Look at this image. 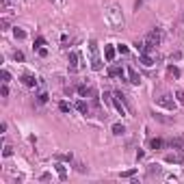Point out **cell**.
I'll use <instances>...</instances> for the list:
<instances>
[{"instance_id": "cell-14", "label": "cell", "mask_w": 184, "mask_h": 184, "mask_svg": "<svg viewBox=\"0 0 184 184\" xmlns=\"http://www.w3.org/2000/svg\"><path fill=\"white\" fill-rule=\"evenodd\" d=\"M76 108H78V111L83 113V115L89 113V106H87V102H85V100H78V102H76Z\"/></svg>"}, {"instance_id": "cell-26", "label": "cell", "mask_w": 184, "mask_h": 184, "mask_svg": "<svg viewBox=\"0 0 184 184\" xmlns=\"http://www.w3.org/2000/svg\"><path fill=\"white\" fill-rule=\"evenodd\" d=\"M43 43H46V39H43V37H37V39H35V46H37V48H41Z\"/></svg>"}, {"instance_id": "cell-15", "label": "cell", "mask_w": 184, "mask_h": 184, "mask_svg": "<svg viewBox=\"0 0 184 184\" xmlns=\"http://www.w3.org/2000/svg\"><path fill=\"white\" fill-rule=\"evenodd\" d=\"M162 145H165L162 139H152V141H149V147H152V149H160Z\"/></svg>"}, {"instance_id": "cell-2", "label": "cell", "mask_w": 184, "mask_h": 184, "mask_svg": "<svg viewBox=\"0 0 184 184\" xmlns=\"http://www.w3.org/2000/svg\"><path fill=\"white\" fill-rule=\"evenodd\" d=\"M162 41V30L160 28H154V30H149L147 33V37H145V46L149 48V50H154V48H158Z\"/></svg>"}, {"instance_id": "cell-22", "label": "cell", "mask_w": 184, "mask_h": 184, "mask_svg": "<svg viewBox=\"0 0 184 184\" xmlns=\"http://www.w3.org/2000/svg\"><path fill=\"white\" fill-rule=\"evenodd\" d=\"M134 173H137V169H130V171H124V173H121V178H132Z\"/></svg>"}, {"instance_id": "cell-30", "label": "cell", "mask_w": 184, "mask_h": 184, "mask_svg": "<svg viewBox=\"0 0 184 184\" xmlns=\"http://www.w3.org/2000/svg\"><path fill=\"white\" fill-rule=\"evenodd\" d=\"M2 154H4V156H7V158H9V156H11V154H13V149H11V147H9V145H7V147H4V152H2Z\"/></svg>"}, {"instance_id": "cell-4", "label": "cell", "mask_w": 184, "mask_h": 184, "mask_svg": "<svg viewBox=\"0 0 184 184\" xmlns=\"http://www.w3.org/2000/svg\"><path fill=\"white\" fill-rule=\"evenodd\" d=\"M156 104H158V106H165V108H169V111H175V100H171L169 95L156 98Z\"/></svg>"}, {"instance_id": "cell-6", "label": "cell", "mask_w": 184, "mask_h": 184, "mask_svg": "<svg viewBox=\"0 0 184 184\" xmlns=\"http://www.w3.org/2000/svg\"><path fill=\"white\" fill-rule=\"evenodd\" d=\"M128 78H130L132 85H139V83H141V74L134 70V67H128Z\"/></svg>"}, {"instance_id": "cell-3", "label": "cell", "mask_w": 184, "mask_h": 184, "mask_svg": "<svg viewBox=\"0 0 184 184\" xmlns=\"http://www.w3.org/2000/svg\"><path fill=\"white\" fill-rule=\"evenodd\" d=\"M78 61H80V57H78V52H70V63H67V70H70L72 74L80 70V63H78Z\"/></svg>"}, {"instance_id": "cell-20", "label": "cell", "mask_w": 184, "mask_h": 184, "mask_svg": "<svg viewBox=\"0 0 184 184\" xmlns=\"http://www.w3.org/2000/svg\"><path fill=\"white\" fill-rule=\"evenodd\" d=\"M13 35H15V39H24L26 37V33L22 28H13Z\"/></svg>"}, {"instance_id": "cell-28", "label": "cell", "mask_w": 184, "mask_h": 184, "mask_svg": "<svg viewBox=\"0 0 184 184\" xmlns=\"http://www.w3.org/2000/svg\"><path fill=\"white\" fill-rule=\"evenodd\" d=\"M117 52H121V54H128V48L121 43V46H117Z\"/></svg>"}, {"instance_id": "cell-24", "label": "cell", "mask_w": 184, "mask_h": 184, "mask_svg": "<svg viewBox=\"0 0 184 184\" xmlns=\"http://www.w3.org/2000/svg\"><path fill=\"white\" fill-rule=\"evenodd\" d=\"M175 98H178L180 104H184V91H175Z\"/></svg>"}, {"instance_id": "cell-18", "label": "cell", "mask_w": 184, "mask_h": 184, "mask_svg": "<svg viewBox=\"0 0 184 184\" xmlns=\"http://www.w3.org/2000/svg\"><path fill=\"white\" fill-rule=\"evenodd\" d=\"M54 167H57V173H59V178H61V180H65V178H67V169H65L63 165H54Z\"/></svg>"}, {"instance_id": "cell-23", "label": "cell", "mask_w": 184, "mask_h": 184, "mask_svg": "<svg viewBox=\"0 0 184 184\" xmlns=\"http://www.w3.org/2000/svg\"><path fill=\"white\" fill-rule=\"evenodd\" d=\"M9 80H11V74L7 70H2V83H9Z\"/></svg>"}, {"instance_id": "cell-25", "label": "cell", "mask_w": 184, "mask_h": 184, "mask_svg": "<svg viewBox=\"0 0 184 184\" xmlns=\"http://www.w3.org/2000/svg\"><path fill=\"white\" fill-rule=\"evenodd\" d=\"M102 98H104V102H106V104H113V95H111V93H104Z\"/></svg>"}, {"instance_id": "cell-19", "label": "cell", "mask_w": 184, "mask_h": 184, "mask_svg": "<svg viewBox=\"0 0 184 184\" xmlns=\"http://www.w3.org/2000/svg\"><path fill=\"white\" fill-rule=\"evenodd\" d=\"M124 132H126V128L121 126V124H115L113 126V134H124Z\"/></svg>"}, {"instance_id": "cell-1", "label": "cell", "mask_w": 184, "mask_h": 184, "mask_svg": "<svg viewBox=\"0 0 184 184\" xmlns=\"http://www.w3.org/2000/svg\"><path fill=\"white\" fill-rule=\"evenodd\" d=\"M89 54H91V70L100 72L102 70V59H100V48H98V41H95V39L89 41Z\"/></svg>"}, {"instance_id": "cell-32", "label": "cell", "mask_w": 184, "mask_h": 184, "mask_svg": "<svg viewBox=\"0 0 184 184\" xmlns=\"http://www.w3.org/2000/svg\"><path fill=\"white\" fill-rule=\"evenodd\" d=\"M48 100V93H39V102H46Z\"/></svg>"}, {"instance_id": "cell-10", "label": "cell", "mask_w": 184, "mask_h": 184, "mask_svg": "<svg viewBox=\"0 0 184 184\" xmlns=\"http://www.w3.org/2000/svg\"><path fill=\"white\" fill-rule=\"evenodd\" d=\"M113 106L117 108L121 115H126V106H124V102H121V98H117V95H115V98H113Z\"/></svg>"}, {"instance_id": "cell-13", "label": "cell", "mask_w": 184, "mask_h": 184, "mask_svg": "<svg viewBox=\"0 0 184 184\" xmlns=\"http://www.w3.org/2000/svg\"><path fill=\"white\" fill-rule=\"evenodd\" d=\"M169 145H171L173 149H182L184 141H182V137H175V139H171V141H169Z\"/></svg>"}, {"instance_id": "cell-11", "label": "cell", "mask_w": 184, "mask_h": 184, "mask_svg": "<svg viewBox=\"0 0 184 184\" xmlns=\"http://www.w3.org/2000/svg\"><path fill=\"white\" fill-rule=\"evenodd\" d=\"M108 76L115 78V76H124V67H119V65H113L111 70H108Z\"/></svg>"}, {"instance_id": "cell-17", "label": "cell", "mask_w": 184, "mask_h": 184, "mask_svg": "<svg viewBox=\"0 0 184 184\" xmlns=\"http://www.w3.org/2000/svg\"><path fill=\"white\" fill-rule=\"evenodd\" d=\"M152 117H154V119H158V121H162V124H171V121H173L171 117H162L160 113H152Z\"/></svg>"}, {"instance_id": "cell-21", "label": "cell", "mask_w": 184, "mask_h": 184, "mask_svg": "<svg viewBox=\"0 0 184 184\" xmlns=\"http://www.w3.org/2000/svg\"><path fill=\"white\" fill-rule=\"evenodd\" d=\"M59 108H61L63 113H70V104H67V102H61V104H59Z\"/></svg>"}, {"instance_id": "cell-5", "label": "cell", "mask_w": 184, "mask_h": 184, "mask_svg": "<svg viewBox=\"0 0 184 184\" xmlns=\"http://www.w3.org/2000/svg\"><path fill=\"white\" fill-rule=\"evenodd\" d=\"M165 160H167V162H184V154H182V149H178L175 154H167Z\"/></svg>"}, {"instance_id": "cell-31", "label": "cell", "mask_w": 184, "mask_h": 184, "mask_svg": "<svg viewBox=\"0 0 184 184\" xmlns=\"http://www.w3.org/2000/svg\"><path fill=\"white\" fill-rule=\"evenodd\" d=\"M15 61H24V54L22 52H15Z\"/></svg>"}, {"instance_id": "cell-29", "label": "cell", "mask_w": 184, "mask_h": 184, "mask_svg": "<svg viewBox=\"0 0 184 184\" xmlns=\"http://www.w3.org/2000/svg\"><path fill=\"white\" fill-rule=\"evenodd\" d=\"M0 93H2V98H7V95H9V89H7V83L2 85V89H0Z\"/></svg>"}, {"instance_id": "cell-8", "label": "cell", "mask_w": 184, "mask_h": 184, "mask_svg": "<svg viewBox=\"0 0 184 184\" xmlns=\"http://www.w3.org/2000/svg\"><path fill=\"white\" fill-rule=\"evenodd\" d=\"M22 83H24L26 87H35V85H37V78L33 76V74H24V76H22Z\"/></svg>"}, {"instance_id": "cell-16", "label": "cell", "mask_w": 184, "mask_h": 184, "mask_svg": "<svg viewBox=\"0 0 184 184\" xmlns=\"http://www.w3.org/2000/svg\"><path fill=\"white\" fill-rule=\"evenodd\" d=\"M167 74H169V76H173V78H180V70L175 65H169L167 67Z\"/></svg>"}, {"instance_id": "cell-27", "label": "cell", "mask_w": 184, "mask_h": 184, "mask_svg": "<svg viewBox=\"0 0 184 184\" xmlns=\"http://www.w3.org/2000/svg\"><path fill=\"white\" fill-rule=\"evenodd\" d=\"M59 158H61V160H67V162H70V160H72V154H59Z\"/></svg>"}, {"instance_id": "cell-12", "label": "cell", "mask_w": 184, "mask_h": 184, "mask_svg": "<svg viewBox=\"0 0 184 184\" xmlns=\"http://www.w3.org/2000/svg\"><path fill=\"white\" fill-rule=\"evenodd\" d=\"M141 63L145 65V67H152V65H154V59L149 57V52H143V54H141Z\"/></svg>"}, {"instance_id": "cell-7", "label": "cell", "mask_w": 184, "mask_h": 184, "mask_svg": "<svg viewBox=\"0 0 184 184\" xmlns=\"http://www.w3.org/2000/svg\"><path fill=\"white\" fill-rule=\"evenodd\" d=\"M115 52H117V50H115L113 46H104V59L108 61V63H113V59H115Z\"/></svg>"}, {"instance_id": "cell-9", "label": "cell", "mask_w": 184, "mask_h": 184, "mask_svg": "<svg viewBox=\"0 0 184 184\" xmlns=\"http://www.w3.org/2000/svg\"><path fill=\"white\" fill-rule=\"evenodd\" d=\"M78 93L83 95V98H87V95H91V98H95V91H93V89H89L87 85H80V87H78Z\"/></svg>"}]
</instances>
